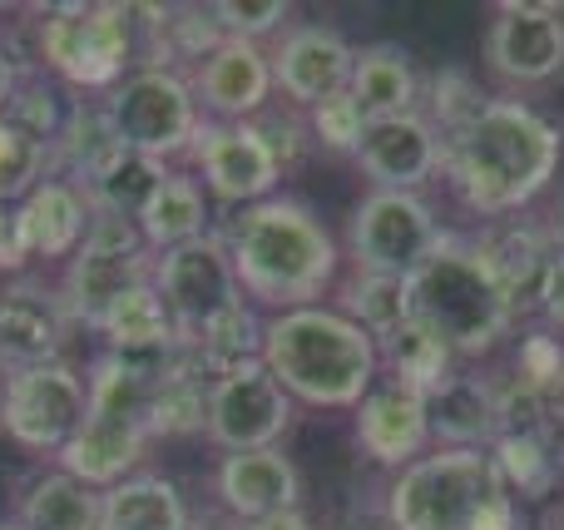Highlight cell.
Instances as JSON below:
<instances>
[{"label": "cell", "mask_w": 564, "mask_h": 530, "mask_svg": "<svg viewBox=\"0 0 564 530\" xmlns=\"http://www.w3.org/2000/svg\"><path fill=\"white\" fill-rule=\"evenodd\" d=\"M564 154L560 129L525 99H486L466 129L446 139V179L480 218H510L550 188Z\"/></svg>", "instance_id": "obj_1"}, {"label": "cell", "mask_w": 564, "mask_h": 530, "mask_svg": "<svg viewBox=\"0 0 564 530\" xmlns=\"http://www.w3.org/2000/svg\"><path fill=\"white\" fill-rule=\"evenodd\" d=\"M224 244L234 258L238 288L273 313L317 307V298L337 283V244L302 198L273 194L243 208Z\"/></svg>", "instance_id": "obj_2"}, {"label": "cell", "mask_w": 564, "mask_h": 530, "mask_svg": "<svg viewBox=\"0 0 564 530\" xmlns=\"http://www.w3.org/2000/svg\"><path fill=\"white\" fill-rule=\"evenodd\" d=\"M263 367L297 402L357 412L377 387V337L361 333L341 307H292L263 323Z\"/></svg>", "instance_id": "obj_3"}, {"label": "cell", "mask_w": 564, "mask_h": 530, "mask_svg": "<svg viewBox=\"0 0 564 530\" xmlns=\"http://www.w3.org/2000/svg\"><path fill=\"white\" fill-rule=\"evenodd\" d=\"M387 516L397 530H516L520 511L500 482L496 456L470 446H436L401 466L387 486Z\"/></svg>", "instance_id": "obj_4"}, {"label": "cell", "mask_w": 564, "mask_h": 530, "mask_svg": "<svg viewBox=\"0 0 564 530\" xmlns=\"http://www.w3.org/2000/svg\"><path fill=\"white\" fill-rule=\"evenodd\" d=\"M411 283V317L426 323L456 357H480L510 333L516 307L506 288L476 253V244L441 238V248L406 278Z\"/></svg>", "instance_id": "obj_5"}, {"label": "cell", "mask_w": 564, "mask_h": 530, "mask_svg": "<svg viewBox=\"0 0 564 530\" xmlns=\"http://www.w3.org/2000/svg\"><path fill=\"white\" fill-rule=\"evenodd\" d=\"M85 382H89V412L75 426V436L59 446L55 462L75 482L109 491L124 476H134V466L144 462V446H149L144 407L154 387L139 382L115 353H99L85 367Z\"/></svg>", "instance_id": "obj_6"}, {"label": "cell", "mask_w": 564, "mask_h": 530, "mask_svg": "<svg viewBox=\"0 0 564 530\" xmlns=\"http://www.w3.org/2000/svg\"><path fill=\"white\" fill-rule=\"evenodd\" d=\"M134 6L95 0V6H50L40 20V60L50 75L75 89H115L134 60Z\"/></svg>", "instance_id": "obj_7"}, {"label": "cell", "mask_w": 564, "mask_h": 530, "mask_svg": "<svg viewBox=\"0 0 564 530\" xmlns=\"http://www.w3.org/2000/svg\"><path fill=\"white\" fill-rule=\"evenodd\" d=\"M139 283H154V253H149L139 224L119 214H95L85 244L69 253L65 278H59V298H65L75 327L95 333L99 317Z\"/></svg>", "instance_id": "obj_8"}, {"label": "cell", "mask_w": 564, "mask_h": 530, "mask_svg": "<svg viewBox=\"0 0 564 530\" xmlns=\"http://www.w3.org/2000/svg\"><path fill=\"white\" fill-rule=\"evenodd\" d=\"M105 109L119 144L144 159H159V164H169L174 154H188L198 125H204L194 85L178 69H154V65L129 69L105 95Z\"/></svg>", "instance_id": "obj_9"}, {"label": "cell", "mask_w": 564, "mask_h": 530, "mask_svg": "<svg viewBox=\"0 0 564 530\" xmlns=\"http://www.w3.org/2000/svg\"><path fill=\"white\" fill-rule=\"evenodd\" d=\"M89 412V382L79 367L59 363H40V367H20L6 372V407H0V426L15 446L40 456H59V446L75 436V426Z\"/></svg>", "instance_id": "obj_10"}, {"label": "cell", "mask_w": 564, "mask_h": 530, "mask_svg": "<svg viewBox=\"0 0 564 530\" xmlns=\"http://www.w3.org/2000/svg\"><path fill=\"white\" fill-rule=\"evenodd\" d=\"M441 224L421 194H397V188H371L351 208L347 244L361 273H391L411 278L431 253L441 248Z\"/></svg>", "instance_id": "obj_11"}, {"label": "cell", "mask_w": 564, "mask_h": 530, "mask_svg": "<svg viewBox=\"0 0 564 530\" xmlns=\"http://www.w3.org/2000/svg\"><path fill=\"white\" fill-rule=\"evenodd\" d=\"M154 288H159V298H164V307L174 313L178 337L198 333V327L214 323L218 313L243 303L234 258H228V244L218 234H204L184 248L159 253L154 258Z\"/></svg>", "instance_id": "obj_12"}, {"label": "cell", "mask_w": 564, "mask_h": 530, "mask_svg": "<svg viewBox=\"0 0 564 530\" xmlns=\"http://www.w3.org/2000/svg\"><path fill=\"white\" fill-rule=\"evenodd\" d=\"M292 426V397L263 363H248L208 382V426L204 436L224 452H263L278 446Z\"/></svg>", "instance_id": "obj_13"}, {"label": "cell", "mask_w": 564, "mask_h": 530, "mask_svg": "<svg viewBox=\"0 0 564 530\" xmlns=\"http://www.w3.org/2000/svg\"><path fill=\"white\" fill-rule=\"evenodd\" d=\"M194 164L204 174V188L218 198V204H263L273 198L278 179H282V164L278 154L268 149V139L258 134V125H214L204 119L194 134Z\"/></svg>", "instance_id": "obj_14"}, {"label": "cell", "mask_w": 564, "mask_h": 530, "mask_svg": "<svg viewBox=\"0 0 564 530\" xmlns=\"http://www.w3.org/2000/svg\"><path fill=\"white\" fill-rule=\"evenodd\" d=\"M486 65L510 85H550L564 75V10L506 0L486 30Z\"/></svg>", "instance_id": "obj_15"}, {"label": "cell", "mask_w": 564, "mask_h": 530, "mask_svg": "<svg viewBox=\"0 0 564 530\" xmlns=\"http://www.w3.org/2000/svg\"><path fill=\"white\" fill-rule=\"evenodd\" d=\"M75 317H69L59 288H45L35 278H15L0 288V372L59 363Z\"/></svg>", "instance_id": "obj_16"}, {"label": "cell", "mask_w": 564, "mask_h": 530, "mask_svg": "<svg viewBox=\"0 0 564 530\" xmlns=\"http://www.w3.org/2000/svg\"><path fill=\"white\" fill-rule=\"evenodd\" d=\"M194 99L214 125H248L273 99V55L253 40H224L194 69Z\"/></svg>", "instance_id": "obj_17"}, {"label": "cell", "mask_w": 564, "mask_h": 530, "mask_svg": "<svg viewBox=\"0 0 564 530\" xmlns=\"http://www.w3.org/2000/svg\"><path fill=\"white\" fill-rule=\"evenodd\" d=\"M361 174L377 188H397V194H416L426 179H436V169L446 164V139L436 134L426 115H401V119H377L367 125L357 149Z\"/></svg>", "instance_id": "obj_18"}, {"label": "cell", "mask_w": 564, "mask_h": 530, "mask_svg": "<svg viewBox=\"0 0 564 530\" xmlns=\"http://www.w3.org/2000/svg\"><path fill=\"white\" fill-rule=\"evenodd\" d=\"M268 55H273V85L282 89V99L297 109H312L347 89L357 50L332 25H292Z\"/></svg>", "instance_id": "obj_19"}, {"label": "cell", "mask_w": 564, "mask_h": 530, "mask_svg": "<svg viewBox=\"0 0 564 530\" xmlns=\"http://www.w3.org/2000/svg\"><path fill=\"white\" fill-rule=\"evenodd\" d=\"M357 446L377 466H411L431 446V412L426 397L401 382H381L357 407Z\"/></svg>", "instance_id": "obj_20"}, {"label": "cell", "mask_w": 564, "mask_h": 530, "mask_svg": "<svg viewBox=\"0 0 564 530\" xmlns=\"http://www.w3.org/2000/svg\"><path fill=\"white\" fill-rule=\"evenodd\" d=\"M214 491L238 521H263L278 511H297L302 501V476L278 446L263 452H228L214 472Z\"/></svg>", "instance_id": "obj_21"}, {"label": "cell", "mask_w": 564, "mask_h": 530, "mask_svg": "<svg viewBox=\"0 0 564 530\" xmlns=\"http://www.w3.org/2000/svg\"><path fill=\"white\" fill-rule=\"evenodd\" d=\"M347 95L357 99L367 125H377V119H401V115H416L421 75L401 45H361L357 60H351Z\"/></svg>", "instance_id": "obj_22"}, {"label": "cell", "mask_w": 564, "mask_h": 530, "mask_svg": "<svg viewBox=\"0 0 564 530\" xmlns=\"http://www.w3.org/2000/svg\"><path fill=\"white\" fill-rule=\"evenodd\" d=\"M476 253L486 258V268L496 273V283L506 288L510 307H525L540 298V283L550 273V238L545 228L525 224V218H500L486 238L476 244Z\"/></svg>", "instance_id": "obj_23"}, {"label": "cell", "mask_w": 564, "mask_h": 530, "mask_svg": "<svg viewBox=\"0 0 564 530\" xmlns=\"http://www.w3.org/2000/svg\"><path fill=\"white\" fill-rule=\"evenodd\" d=\"M89 208L85 188L69 184V179H45L35 194L20 198V224H25V238H30V253L35 258H69L89 234Z\"/></svg>", "instance_id": "obj_24"}, {"label": "cell", "mask_w": 564, "mask_h": 530, "mask_svg": "<svg viewBox=\"0 0 564 530\" xmlns=\"http://www.w3.org/2000/svg\"><path fill=\"white\" fill-rule=\"evenodd\" d=\"M431 412V442L441 446H470V452H490V442L500 436L496 417V387L490 377H451L441 392L426 397Z\"/></svg>", "instance_id": "obj_25"}, {"label": "cell", "mask_w": 564, "mask_h": 530, "mask_svg": "<svg viewBox=\"0 0 564 530\" xmlns=\"http://www.w3.org/2000/svg\"><path fill=\"white\" fill-rule=\"evenodd\" d=\"M188 501L169 476L134 472L99 491V530H188Z\"/></svg>", "instance_id": "obj_26"}, {"label": "cell", "mask_w": 564, "mask_h": 530, "mask_svg": "<svg viewBox=\"0 0 564 530\" xmlns=\"http://www.w3.org/2000/svg\"><path fill=\"white\" fill-rule=\"evenodd\" d=\"M184 347L204 377H228L248 363H263V317L243 298L228 313H218L214 323H204L198 333H188Z\"/></svg>", "instance_id": "obj_27"}, {"label": "cell", "mask_w": 564, "mask_h": 530, "mask_svg": "<svg viewBox=\"0 0 564 530\" xmlns=\"http://www.w3.org/2000/svg\"><path fill=\"white\" fill-rule=\"evenodd\" d=\"M377 357H381V367H387V382H401L421 397L441 392V387L456 377L451 372V367H456V353H451L426 323H416V317H406L397 333L381 337Z\"/></svg>", "instance_id": "obj_28"}, {"label": "cell", "mask_w": 564, "mask_h": 530, "mask_svg": "<svg viewBox=\"0 0 564 530\" xmlns=\"http://www.w3.org/2000/svg\"><path fill=\"white\" fill-rule=\"evenodd\" d=\"M139 234H144L149 253H169V248H184L194 238L208 234V204H204V188L184 174H169L164 188L144 204V214L134 218Z\"/></svg>", "instance_id": "obj_29"}, {"label": "cell", "mask_w": 564, "mask_h": 530, "mask_svg": "<svg viewBox=\"0 0 564 530\" xmlns=\"http://www.w3.org/2000/svg\"><path fill=\"white\" fill-rule=\"evenodd\" d=\"M15 521L25 530H99V491L65 472H45L25 486Z\"/></svg>", "instance_id": "obj_30"}, {"label": "cell", "mask_w": 564, "mask_h": 530, "mask_svg": "<svg viewBox=\"0 0 564 530\" xmlns=\"http://www.w3.org/2000/svg\"><path fill=\"white\" fill-rule=\"evenodd\" d=\"M164 179H169V164L134 154V149H119V154L109 159L105 169H95V174H89L79 188H85V198H89V208H95V214L139 218L149 198L164 188Z\"/></svg>", "instance_id": "obj_31"}, {"label": "cell", "mask_w": 564, "mask_h": 530, "mask_svg": "<svg viewBox=\"0 0 564 530\" xmlns=\"http://www.w3.org/2000/svg\"><path fill=\"white\" fill-rule=\"evenodd\" d=\"M95 333L105 337V353H139V347L178 343V323H174V313L164 307V298H159L154 283L129 288V293L119 298L105 317H99Z\"/></svg>", "instance_id": "obj_32"}, {"label": "cell", "mask_w": 564, "mask_h": 530, "mask_svg": "<svg viewBox=\"0 0 564 530\" xmlns=\"http://www.w3.org/2000/svg\"><path fill=\"white\" fill-rule=\"evenodd\" d=\"M119 149H124V144H119L115 125H109V109L105 105H75L65 115L59 139L50 144V154H55V169H65L59 179L85 184V179L95 174V169H105ZM50 179H55V174H50Z\"/></svg>", "instance_id": "obj_33"}, {"label": "cell", "mask_w": 564, "mask_h": 530, "mask_svg": "<svg viewBox=\"0 0 564 530\" xmlns=\"http://www.w3.org/2000/svg\"><path fill=\"white\" fill-rule=\"evenodd\" d=\"M341 313H347L361 333H371L381 343V337L397 333V327L411 317V283L406 278L361 273L357 268V278L341 288Z\"/></svg>", "instance_id": "obj_34"}, {"label": "cell", "mask_w": 564, "mask_h": 530, "mask_svg": "<svg viewBox=\"0 0 564 530\" xmlns=\"http://www.w3.org/2000/svg\"><path fill=\"white\" fill-rule=\"evenodd\" d=\"M208 382H214V377H204L198 367H188V372L159 382L154 392H149V407H144L149 442H154V436H194V432H204L208 426Z\"/></svg>", "instance_id": "obj_35"}, {"label": "cell", "mask_w": 564, "mask_h": 530, "mask_svg": "<svg viewBox=\"0 0 564 530\" xmlns=\"http://www.w3.org/2000/svg\"><path fill=\"white\" fill-rule=\"evenodd\" d=\"M490 456H496V472H500V482L510 486V496L520 491L525 501H540V496L555 491L560 456L545 436H496Z\"/></svg>", "instance_id": "obj_36"}, {"label": "cell", "mask_w": 564, "mask_h": 530, "mask_svg": "<svg viewBox=\"0 0 564 530\" xmlns=\"http://www.w3.org/2000/svg\"><path fill=\"white\" fill-rule=\"evenodd\" d=\"M50 174H55V154L45 139H35L10 115H0V204H20Z\"/></svg>", "instance_id": "obj_37"}, {"label": "cell", "mask_w": 564, "mask_h": 530, "mask_svg": "<svg viewBox=\"0 0 564 530\" xmlns=\"http://www.w3.org/2000/svg\"><path fill=\"white\" fill-rule=\"evenodd\" d=\"M307 134H312V144L332 149V154H351V159H357L361 134H367V119H361L357 99L341 89V95H332V99H322V105L307 109Z\"/></svg>", "instance_id": "obj_38"}, {"label": "cell", "mask_w": 564, "mask_h": 530, "mask_svg": "<svg viewBox=\"0 0 564 530\" xmlns=\"http://www.w3.org/2000/svg\"><path fill=\"white\" fill-rule=\"evenodd\" d=\"M480 105H486V95L476 89V79L466 75V69H441L436 79H431V125H436L441 139H451L456 129H466L470 119L480 115Z\"/></svg>", "instance_id": "obj_39"}, {"label": "cell", "mask_w": 564, "mask_h": 530, "mask_svg": "<svg viewBox=\"0 0 564 530\" xmlns=\"http://www.w3.org/2000/svg\"><path fill=\"white\" fill-rule=\"evenodd\" d=\"M208 10H214L224 40H253V45L282 30V20H288V0H218Z\"/></svg>", "instance_id": "obj_40"}, {"label": "cell", "mask_w": 564, "mask_h": 530, "mask_svg": "<svg viewBox=\"0 0 564 530\" xmlns=\"http://www.w3.org/2000/svg\"><path fill=\"white\" fill-rule=\"evenodd\" d=\"M6 115L15 119L20 129H30L35 139H45V144H55L59 129H65V109H59L55 89H45L40 79H25V85H15V99L6 105Z\"/></svg>", "instance_id": "obj_41"}, {"label": "cell", "mask_w": 564, "mask_h": 530, "mask_svg": "<svg viewBox=\"0 0 564 530\" xmlns=\"http://www.w3.org/2000/svg\"><path fill=\"white\" fill-rule=\"evenodd\" d=\"M560 363H564L560 337H550V333H530L525 343H520L516 377H520V382H530V387H540V392L550 397V387H555V377H560Z\"/></svg>", "instance_id": "obj_42"}, {"label": "cell", "mask_w": 564, "mask_h": 530, "mask_svg": "<svg viewBox=\"0 0 564 530\" xmlns=\"http://www.w3.org/2000/svg\"><path fill=\"white\" fill-rule=\"evenodd\" d=\"M30 238H25V224H20V204H0V268H25L30 263Z\"/></svg>", "instance_id": "obj_43"}, {"label": "cell", "mask_w": 564, "mask_h": 530, "mask_svg": "<svg viewBox=\"0 0 564 530\" xmlns=\"http://www.w3.org/2000/svg\"><path fill=\"white\" fill-rule=\"evenodd\" d=\"M540 313L550 317L555 327H564V263H550V273H545V283H540Z\"/></svg>", "instance_id": "obj_44"}, {"label": "cell", "mask_w": 564, "mask_h": 530, "mask_svg": "<svg viewBox=\"0 0 564 530\" xmlns=\"http://www.w3.org/2000/svg\"><path fill=\"white\" fill-rule=\"evenodd\" d=\"M337 530H397V526H391L387 506H357V511L341 516Z\"/></svg>", "instance_id": "obj_45"}, {"label": "cell", "mask_w": 564, "mask_h": 530, "mask_svg": "<svg viewBox=\"0 0 564 530\" xmlns=\"http://www.w3.org/2000/svg\"><path fill=\"white\" fill-rule=\"evenodd\" d=\"M15 85H20L15 55H10L6 45H0V115H6V105H10V99H15Z\"/></svg>", "instance_id": "obj_46"}, {"label": "cell", "mask_w": 564, "mask_h": 530, "mask_svg": "<svg viewBox=\"0 0 564 530\" xmlns=\"http://www.w3.org/2000/svg\"><path fill=\"white\" fill-rule=\"evenodd\" d=\"M243 530H312V521L302 511H278V516H263V521H248Z\"/></svg>", "instance_id": "obj_47"}, {"label": "cell", "mask_w": 564, "mask_h": 530, "mask_svg": "<svg viewBox=\"0 0 564 530\" xmlns=\"http://www.w3.org/2000/svg\"><path fill=\"white\" fill-rule=\"evenodd\" d=\"M545 238H550V258H555V263H564V204L555 208V214H550Z\"/></svg>", "instance_id": "obj_48"}, {"label": "cell", "mask_w": 564, "mask_h": 530, "mask_svg": "<svg viewBox=\"0 0 564 530\" xmlns=\"http://www.w3.org/2000/svg\"><path fill=\"white\" fill-rule=\"evenodd\" d=\"M550 407H555V417H564V363H560L555 387H550Z\"/></svg>", "instance_id": "obj_49"}, {"label": "cell", "mask_w": 564, "mask_h": 530, "mask_svg": "<svg viewBox=\"0 0 564 530\" xmlns=\"http://www.w3.org/2000/svg\"><path fill=\"white\" fill-rule=\"evenodd\" d=\"M0 530H25V526H20V521H0Z\"/></svg>", "instance_id": "obj_50"}, {"label": "cell", "mask_w": 564, "mask_h": 530, "mask_svg": "<svg viewBox=\"0 0 564 530\" xmlns=\"http://www.w3.org/2000/svg\"><path fill=\"white\" fill-rule=\"evenodd\" d=\"M0 407H6V372H0Z\"/></svg>", "instance_id": "obj_51"}]
</instances>
